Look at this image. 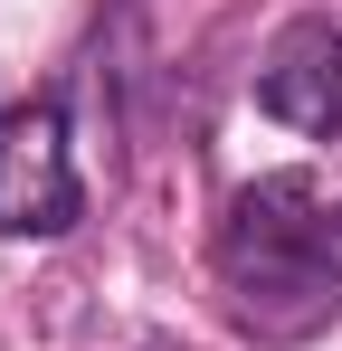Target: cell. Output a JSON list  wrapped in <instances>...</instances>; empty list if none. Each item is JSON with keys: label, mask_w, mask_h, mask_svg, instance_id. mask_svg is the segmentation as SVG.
Here are the masks:
<instances>
[{"label": "cell", "mask_w": 342, "mask_h": 351, "mask_svg": "<svg viewBox=\"0 0 342 351\" xmlns=\"http://www.w3.org/2000/svg\"><path fill=\"white\" fill-rule=\"evenodd\" d=\"M219 276L228 313L257 342H304L342 304V199L323 209L304 171H266L219 219Z\"/></svg>", "instance_id": "cell-1"}, {"label": "cell", "mask_w": 342, "mask_h": 351, "mask_svg": "<svg viewBox=\"0 0 342 351\" xmlns=\"http://www.w3.org/2000/svg\"><path fill=\"white\" fill-rule=\"evenodd\" d=\"M86 219V180L67 152V105L19 95L0 105V237H67Z\"/></svg>", "instance_id": "cell-2"}, {"label": "cell", "mask_w": 342, "mask_h": 351, "mask_svg": "<svg viewBox=\"0 0 342 351\" xmlns=\"http://www.w3.org/2000/svg\"><path fill=\"white\" fill-rule=\"evenodd\" d=\"M257 105H266L285 133H314V143L342 133V19L333 10H295L276 38H266Z\"/></svg>", "instance_id": "cell-3"}]
</instances>
